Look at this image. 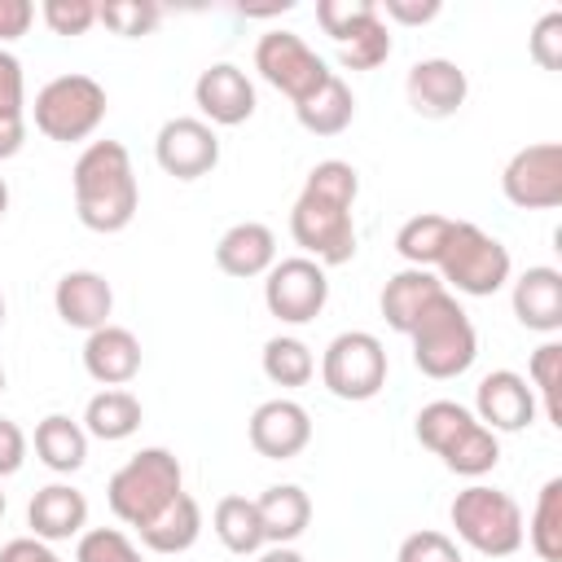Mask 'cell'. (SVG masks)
I'll return each mask as SVG.
<instances>
[{"label": "cell", "instance_id": "obj_28", "mask_svg": "<svg viewBox=\"0 0 562 562\" xmlns=\"http://www.w3.org/2000/svg\"><path fill=\"white\" fill-rule=\"evenodd\" d=\"M211 531L237 558H255L268 544L263 540V527H259V509H255L250 496H220L215 509H211Z\"/></svg>", "mask_w": 562, "mask_h": 562}, {"label": "cell", "instance_id": "obj_18", "mask_svg": "<svg viewBox=\"0 0 562 562\" xmlns=\"http://www.w3.org/2000/svg\"><path fill=\"white\" fill-rule=\"evenodd\" d=\"M509 285H514L509 303H514L518 325L531 329V334L553 338L562 329V272L549 268V263H536L522 277H514Z\"/></svg>", "mask_w": 562, "mask_h": 562}, {"label": "cell", "instance_id": "obj_16", "mask_svg": "<svg viewBox=\"0 0 562 562\" xmlns=\"http://www.w3.org/2000/svg\"><path fill=\"white\" fill-rule=\"evenodd\" d=\"M193 105L202 110V123L211 127H237L255 114V83L241 66L215 61L193 83Z\"/></svg>", "mask_w": 562, "mask_h": 562}, {"label": "cell", "instance_id": "obj_46", "mask_svg": "<svg viewBox=\"0 0 562 562\" xmlns=\"http://www.w3.org/2000/svg\"><path fill=\"white\" fill-rule=\"evenodd\" d=\"M0 562H61V558H57V549L48 540L13 536L9 544H0Z\"/></svg>", "mask_w": 562, "mask_h": 562}, {"label": "cell", "instance_id": "obj_2", "mask_svg": "<svg viewBox=\"0 0 562 562\" xmlns=\"http://www.w3.org/2000/svg\"><path fill=\"white\" fill-rule=\"evenodd\" d=\"M70 189H75V215L92 233L110 237L136 220L140 184L123 140H92L70 167Z\"/></svg>", "mask_w": 562, "mask_h": 562}, {"label": "cell", "instance_id": "obj_13", "mask_svg": "<svg viewBox=\"0 0 562 562\" xmlns=\"http://www.w3.org/2000/svg\"><path fill=\"white\" fill-rule=\"evenodd\" d=\"M470 413H474V422L487 426L492 435H518V430H527V426L536 422L540 404H536V395H531V386H527L522 373H514V369H492V373L479 378V386H474V408H470Z\"/></svg>", "mask_w": 562, "mask_h": 562}, {"label": "cell", "instance_id": "obj_27", "mask_svg": "<svg viewBox=\"0 0 562 562\" xmlns=\"http://www.w3.org/2000/svg\"><path fill=\"white\" fill-rule=\"evenodd\" d=\"M294 119L312 136H338V132H347L351 119H356V97H351L347 79L342 75H329L307 101L294 105Z\"/></svg>", "mask_w": 562, "mask_h": 562}, {"label": "cell", "instance_id": "obj_20", "mask_svg": "<svg viewBox=\"0 0 562 562\" xmlns=\"http://www.w3.org/2000/svg\"><path fill=\"white\" fill-rule=\"evenodd\" d=\"M272 263H277V233L259 220H241V224L224 228L215 241V268L224 277L250 281V277H263Z\"/></svg>", "mask_w": 562, "mask_h": 562}, {"label": "cell", "instance_id": "obj_29", "mask_svg": "<svg viewBox=\"0 0 562 562\" xmlns=\"http://www.w3.org/2000/svg\"><path fill=\"white\" fill-rule=\"evenodd\" d=\"M448 233H452V215H439V211H422V215H408L395 233V250L408 268H430L439 263L443 246H448Z\"/></svg>", "mask_w": 562, "mask_h": 562}, {"label": "cell", "instance_id": "obj_52", "mask_svg": "<svg viewBox=\"0 0 562 562\" xmlns=\"http://www.w3.org/2000/svg\"><path fill=\"white\" fill-rule=\"evenodd\" d=\"M0 395H4V364H0Z\"/></svg>", "mask_w": 562, "mask_h": 562}, {"label": "cell", "instance_id": "obj_23", "mask_svg": "<svg viewBox=\"0 0 562 562\" xmlns=\"http://www.w3.org/2000/svg\"><path fill=\"white\" fill-rule=\"evenodd\" d=\"M259 527L268 544H294L312 522V496L299 483H272L255 496Z\"/></svg>", "mask_w": 562, "mask_h": 562}, {"label": "cell", "instance_id": "obj_5", "mask_svg": "<svg viewBox=\"0 0 562 562\" xmlns=\"http://www.w3.org/2000/svg\"><path fill=\"white\" fill-rule=\"evenodd\" d=\"M435 277L443 281L448 294L457 290V294H470V299H492L496 290L509 285L514 259H509V246L501 237L483 233L470 220H452L448 246L435 263Z\"/></svg>", "mask_w": 562, "mask_h": 562}, {"label": "cell", "instance_id": "obj_17", "mask_svg": "<svg viewBox=\"0 0 562 562\" xmlns=\"http://www.w3.org/2000/svg\"><path fill=\"white\" fill-rule=\"evenodd\" d=\"M53 307L61 316V325L70 329H101L110 325V312H114V290L101 272L92 268H75V272H61V281L53 285Z\"/></svg>", "mask_w": 562, "mask_h": 562}, {"label": "cell", "instance_id": "obj_1", "mask_svg": "<svg viewBox=\"0 0 562 562\" xmlns=\"http://www.w3.org/2000/svg\"><path fill=\"white\" fill-rule=\"evenodd\" d=\"M356 198H360V176L351 162L325 158L307 171L290 206V237L321 268H338L356 259V220H351Z\"/></svg>", "mask_w": 562, "mask_h": 562}, {"label": "cell", "instance_id": "obj_35", "mask_svg": "<svg viewBox=\"0 0 562 562\" xmlns=\"http://www.w3.org/2000/svg\"><path fill=\"white\" fill-rule=\"evenodd\" d=\"M391 26L382 22V13H373L369 22H360L342 44H338V61L347 70H378L391 57Z\"/></svg>", "mask_w": 562, "mask_h": 562}, {"label": "cell", "instance_id": "obj_38", "mask_svg": "<svg viewBox=\"0 0 562 562\" xmlns=\"http://www.w3.org/2000/svg\"><path fill=\"white\" fill-rule=\"evenodd\" d=\"M378 13V4L373 0H321L316 4V22H321V31L334 40V44H342L360 22H369Z\"/></svg>", "mask_w": 562, "mask_h": 562}, {"label": "cell", "instance_id": "obj_44", "mask_svg": "<svg viewBox=\"0 0 562 562\" xmlns=\"http://www.w3.org/2000/svg\"><path fill=\"white\" fill-rule=\"evenodd\" d=\"M22 461H26V435L13 417H0V479L18 474Z\"/></svg>", "mask_w": 562, "mask_h": 562}, {"label": "cell", "instance_id": "obj_42", "mask_svg": "<svg viewBox=\"0 0 562 562\" xmlns=\"http://www.w3.org/2000/svg\"><path fill=\"white\" fill-rule=\"evenodd\" d=\"M26 105V75H22V61L0 48V119H18Z\"/></svg>", "mask_w": 562, "mask_h": 562}, {"label": "cell", "instance_id": "obj_6", "mask_svg": "<svg viewBox=\"0 0 562 562\" xmlns=\"http://www.w3.org/2000/svg\"><path fill=\"white\" fill-rule=\"evenodd\" d=\"M448 518L457 540L483 558H509L522 549V509L501 487H487V483L461 487L448 505Z\"/></svg>", "mask_w": 562, "mask_h": 562}, {"label": "cell", "instance_id": "obj_50", "mask_svg": "<svg viewBox=\"0 0 562 562\" xmlns=\"http://www.w3.org/2000/svg\"><path fill=\"white\" fill-rule=\"evenodd\" d=\"M4 509H9V501H4V487H0V518H4Z\"/></svg>", "mask_w": 562, "mask_h": 562}, {"label": "cell", "instance_id": "obj_49", "mask_svg": "<svg viewBox=\"0 0 562 562\" xmlns=\"http://www.w3.org/2000/svg\"><path fill=\"white\" fill-rule=\"evenodd\" d=\"M4 211H9V184H4V176H0V220H4Z\"/></svg>", "mask_w": 562, "mask_h": 562}, {"label": "cell", "instance_id": "obj_30", "mask_svg": "<svg viewBox=\"0 0 562 562\" xmlns=\"http://www.w3.org/2000/svg\"><path fill=\"white\" fill-rule=\"evenodd\" d=\"M470 426H474V413H470L465 404H457V400H430V404H422L417 417H413L417 443L430 448L435 457H443V452L457 443V435H465Z\"/></svg>", "mask_w": 562, "mask_h": 562}, {"label": "cell", "instance_id": "obj_25", "mask_svg": "<svg viewBox=\"0 0 562 562\" xmlns=\"http://www.w3.org/2000/svg\"><path fill=\"white\" fill-rule=\"evenodd\" d=\"M140 422H145V408H140V400H136L132 391H123V386L97 391V395L88 400V408H83V430H88V439H105V443L132 439V435L140 430Z\"/></svg>", "mask_w": 562, "mask_h": 562}, {"label": "cell", "instance_id": "obj_47", "mask_svg": "<svg viewBox=\"0 0 562 562\" xmlns=\"http://www.w3.org/2000/svg\"><path fill=\"white\" fill-rule=\"evenodd\" d=\"M22 145H26V114H18V119H0V162L18 158Z\"/></svg>", "mask_w": 562, "mask_h": 562}, {"label": "cell", "instance_id": "obj_43", "mask_svg": "<svg viewBox=\"0 0 562 562\" xmlns=\"http://www.w3.org/2000/svg\"><path fill=\"white\" fill-rule=\"evenodd\" d=\"M439 9H443L439 0H382L378 4L382 22H400V26H426L439 18Z\"/></svg>", "mask_w": 562, "mask_h": 562}, {"label": "cell", "instance_id": "obj_11", "mask_svg": "<svg viewBox=\"0 0 562 562\" xmlns=\"http://www.w3.org/2000/svg\"><path fill=\"white\" fill-rule=\"evenodd\" d=\"M501 193L518 211H553V206H562V145L558 140L522 145L501 171Z\"/></svg>", "mask_w": 562, "mask_h": 562}, {"label": "cell", "instance_id": "obj_15", "mask_svg": "<svg viewBox=\"0 0 562 562\" xmlns=\"http://www.w3.org/2000/svg\"><path fill=\"white\" fill-rule=\"evenodd\" d=\"M404 97H408L413 114H422V119H452L470 97V79L448 57H422L408 66Z\"/></svg>", "mask_w": 562, "mask_h": 562}, {"label": "cell", "instance_id": "obj_7", "mask_svg": "<svg viewBox=\"0 0 562 562\" xmlns=\"http://www.w3.org/2000/svg\"><path fill=\"white\" fill-rule=\"evenodd\" d=\"M105 110H110V97L92 75H57L35 92L31 119H35V132H44L48 140L75 145L101 127Z\"/></svg>", "mask_w": 562, "mask_h": 562}, {"label": "cell", "instance_id": "obj_14", "mask_svg": "<svg viewBox=\"0 0 562 562\" xmlns=\"http://www.w3.org/2000/svg\"><path fill=\"white\" fill-rule=\"evenodd\" d=\"M246 439L259 457L290 461L312 443V413L299 400H285V395L263 400L246 422Z\"/></svg>", "mask_w": 562, "mask_h": 562}, {"label": "cell", "instance_id": "obj_48", "mask_svg": "<svg viewBox=\"0 0 562 562\" xmlns=\"http://www.w3.org/2000/svg\"><path fill=\"white\" fill-rule=\"evenodd\" d=\"M255 562H307V558L294 544H268V549L255 553Z\"/></svg>", "mask_w": 562, "mask_h": 562}, {"label": "cell", "instance_id": "obj_36", "mask_svg": "<svg viewBox=\"0 0 562 562\" xmlns=\"http://www.w3.org/2000/svg\"><path fill=\"white\" fill-rule=\"evenodd\" d=\"M97 22L123 40H140L162 22V9L154 0H105L97 4Z\"/></svg>", "mask_w": 562, "mask_h": 562}, {"label": "cell", "instance_id": "obj_34", "mask_svg": "<svg viewBox=\"0 0 562 562\" xmlns=\"http://www.w3.org/2000/svg\"><path fill=\"white\" fill-rule=\"evenodd\" d=\"M452 474H461V479H483L487 470H496V461H501V435H492L487 426H470L465 435H457V443L439 457Z\"/></svg>", "mask_w": 562, "mask_h": 562}, {"label": "cell", "instance_id": "obj_45", "mask_svg": "<svg viewBox=\"0 0 562 562\" xmlns=\"http://www.w3.org/2000/svg\"><path fill=\"white\" fill-rule=\"evenodd\" d=\"M35 22V4L31 0H0V48L22 40Z\"/></svg>", "mask_w": 562, "mask_h": 562}, {"label": "cell", "instance_id": "obj_4", "mask_svg": "<svg viewBox=\"0 0 562 562\" xmlns=\"http://www.w3.org/2000/svg\"><path fill=\"white\" fill-rule=\"evenodd\" d=\"M408 342H413V364L435 378V382H448V378H461L474 360H479V334H474V321L470 312L461 307L457 294H439L422 321L408 329Z\"/></svg>", "mask_w": 562, "mask_h": 562}, {"label": "cell", "instance_id": "obj_39", "mask_svg": "<svg viewBox=\"0 0 562 562\" xmlns=\"http://www.w3.org/2000/svg\"><path fill=\"white\" fill-rule=\"evenodd\" d=\"M40 18L53 35H88V26H97V4L92 0H44Z\"/></svg>", "mask_w": 562, "mask_h": 562}, {"label": "cell", "instance_id": "obj_32", "mask_svg": "<svg viewBox=\"0 0 562 562\" xmlns=\"http://www.w3.org/2000/svg\"><path fill=\"white\" fill-rule=\"evenodd\" d=\"M259 364H263V378H268L272 386H307L312 373H316V356H312V347H307L303 338H294V334H277V338H268Z\"/></svg>", "mask_w": 562, "mask_h": 562}, {"label": "cell", "instance_id": "obj_40", "mask_svg": "<svg viewBox=\"0 0 562 562\" xmlns=\"http://www.w3.org/2000/svg\"><path fill=\"white\" fill-rule=\"evenodd\" d=\"M527 53H531V61H536L540 70H562V13H558V9L544 13V18L531 26Z\"/></svg>", "mask_w": 562, "mask_h": 562}, {"label": "cell", "instance_id": "obj_51", "mask_svg": "<svg viewBox=\"0 0 562 562\" xmlns=\"http://www.w3.org/2000/svg\"><path fill=\"white\" fill-rule=\"evenodd\" d=\"M0 329H4V294H0Z\"/></svg>", "mask_w": 562, "mask_h": 562}, {"label": "cell", "instance_id": "obj_12", "mask_svg": "<svg viewBox=\"0 0 562 562\" xmlns=\"http://www.w3.org/2000/svg\"><path fill=\"white\" fill-rule=\"evenodd\" d=\"M154 158L176 180H202L220 167V136H215L211 123H202L193 114H180V119H167L158 127Z\"/></svg>", "mask_w": 562, "mask_h": 562}, {"label": "cell", "instance_id": "obj_19", "mask_svg": "<svg viewBox=\"0 0 562 562\" xmlns=\"http://www.w3.org/2000/svg\"><path fill=\"white\" fill-rule=\"evenodd\" d=\"M26 527H31L35 540H48V544L83 536L88 531V496L75 483H48L31 496Z\"/></svg>", "mask_w": 562, "mask_h": 562}, {"label": "cell", "instance_id": "obj_22", "mask_svg": "<svg viewBox=\"0 0 562 562\" xmlns=\"http://www.w3.org/2000/svg\"><path fill=\"white\" fill-rule=\"evenodd\" d=\"M443 294V281L430 272V268H400L382 294H378V307H382V321L408 338V329L422 321V312Z\"/></svg>", "mask_w": 562, "mask_h": 562}, {"label": "cell", "instance_id": "obj_9", "mask_svg": "<svg viewBox=\"0 0 562 562\" xmlns=\"http://www.w3.org/2000/svg\"><path fill=\"white\" fill-rule=\"evenodd\" d=\"M255 70H259L263 83H272L294 105L307 101L334 75L325 66V57L316 48H307V40L294 35V31H268V35H259V44H255Z\"/></svg>", "mask_w": 562, "mask_h": 562}, {"label": "cell", "instance_id": "obj_37", "mask_svg": "<svg viewBox=\"0 0 562 562\" xmlns=\"http://www.w3.org/2000/svg\"><path fill=\"white\" fill-rule=\"evenodd\" d=\"M75 562H145L140 549L119 527H88L75 544Z\"/></svg>", "mask_w": 562, "mask_h": 562}, {"label": "cell", "instance_id": "obj_10", "mask_svg": "<svg viewBox=\"0 0 562 562\" xmlns=\"http://www.w3.org/2000/svg\"><path fill=\"white\" fill-rule=\"evenodd\" d=\"M325 303H329V277L316 259L290 255L263 272V307L281 325H307L325 312Z\"/></svg>", "mask_w": 562, "mask_h": 562}, {"label": "cell", "instance_id": "obj_26", "mask_svg": "<svg viewBox=\"0 0 562 562\" xmlns=\"http://www.w3.org/2000/svg\"><path fill=\"white\" fill-rule=\"evenodd\" d=\"M35 457H40L53 474H75V470H83V461H88V430H83V422L66 417V413L40 417V426H35Z\"/></svg>", "mask_w": 562, "mask_h": 562}, {"label": "cell", "instance_id": "obj_3", "mask_svg": "<svg viewBox=\"0 0 562 562\" xmlns=\"http://www.w3.org/2000/svg\"><path fill=\"white\" fill-rule=\"evenodd\" d=\"M180 492H184V470H180V457L171 448H140L105 483L110 514L119 522H127V527H145Z\"/></svg>", "mask_w": 562, "mask_h": 562}, {"label": "cell", "instance_id": "obj_31", "mask_svg": "<svg viewBox=\"0 0 562 562\" xmlns=\"http://www.w3.org/2000/svg\"><path fill=\"white\" fill-rule=\"evenodd\" d=\"M522 540H531L540 562H562V479H549L531 505V522H522Z\"/></svg>", "mask_w": 562, "mask_h": 562}, {"label": "cell", "instance_id": "obj_41", "mask_svg": "<svg viewBox=\"0 0 562 562\" xmlns=\"http://www.w3.org/2000/svg\"><path fill=\"white\" fill-rule=\"evenodd\" d=\"M395 562H461V549L443 531H413V536H404Z\"/></svg>", "mask_w": 562, "mask_h": 562}, {"label": "cell", "instance_id": "obj_24", "mask_svg": "<svg viewBox=\"0 0 562 562\" xmlns=\"http://www.w3.org/2000/svg\"><path fill=\"white\" fill-rule=\"evenodd\" d=\"M136 536H140V544L149 553H162V558L189 553L198 544V536H202V505L189 492H180L162 514H154L145 527H136Z\"/></svg>", "mask_w": 562, "mask_h": 562}, {"label": "cell", "instance_id": "obj_8", "mask_svg": "<svg viewBox=\"0 0 562 562\" xmlns=\"http://www.w3.org/2000/svg\"><path fill=\"white\" fill-rule=\"evenodd\" d=\"M386 373H391L386 347L369 329H342V334H334L329 347H325V356H321V382H325V391L334 400H347V404L373 400L386 386Z\"/></svg>", "mask_w": 562, "mask_h": 562}, {"label": "cell", "instance_id": "obj_33", "mask_svg": "<svg viewBox=\"0 0 562 562\" xmlns=\"http://www.w3.org/2000/svg\"><path fill=\"white\" fill-rule=\"evenodd\" d=\"M527 386L536 395V404L544 408V417L553 426H562V342L544 338L531 360H527Z\"/></svg>", "mask_w": 562, "mask_h": 562}, {"label": "cell", "instance_id": "obj_21", "mask_svg": "<svg viewBox=\"0 0 562 562\" xmlns=\"http://www.w3.org/2000/svg\"><path fill=\"white\" fill-rule=\"evenodd\" d=\"M83 369L101 386H127L140 373V338L123 325H101L83 338Z\"/></svg>", "mask_w": 562, "mask_h": 562}]
</instances>
